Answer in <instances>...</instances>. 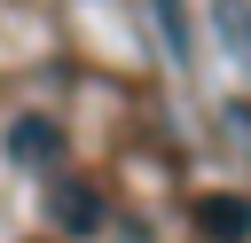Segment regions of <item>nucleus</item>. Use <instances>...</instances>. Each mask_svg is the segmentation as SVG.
Instances as JSON below:
<instances>
[{"instance_id":"nucleus-2","label":"nucleus","mask_w":251,"mask_h":243,"mask_svg":"<svg viewBox=\"0 0 251 243\" xmlns=\"http://www.w3.org/2000/svg\"><path fill=\"white\" fill-rule=\"evenodd\" d=\"M55 219H63L71 235H94V227H102V196H94L86 180H63V188H55Z\"/></svg>"},{"instance_id":"nucleus-5","label":"nucleus","mask_w":251,"mask_h":243,"mask_svg":"<svg viewBox=\"0 0 251 243\" xmlns=\"http://www.w3.org/2000/svg\"><path fill=\"white\" fill-rule=\"evenodd\" d=\"M220 24H227V47L251 63V16H243V0H220Z\"/></svg>"},{"instance_id":"nucleus-1","label":"nucleus","mask_w":251,"mask_h":243,"mask_svg":"<svg viewBox=\"0 0 251 243\" xmlns=\"http://www.w3.org/2000/svg\"><path fill=\"white\" fill-rule=\"evenodd\" d=\"M188 212H196V227H204L212 243H251V196H235V188H204Z\"/></svg>"},{"instance_id":"nucleus-4","label":"nucleus","mask_w":251,"mask_h":243,"mask_svg":"<svg viewBox=\"0 0 251 243\" xmlns=\"http://www.w3.org/2000/svg\"><path fill=\"white\" fill-rule=\"evenodd\" d=\"M149 8H157V31H165V55L188 71V55H196V39H188V8H180V0H149Z\"/></svg>"},{"instance_id":"nucleus-3","label":"nucleus","mask_w":251,"mask_h":243,"mask_svg":"<svg viewBox=\"0 0 251 243\" xmlns=\"http://www.w3.org/2000/svg\"><path fill=\"white\" fill-rule=\"evenodd\" d=\"M8 149H16L24 165H47V157L63 149V133H55L47 118H16V133H8Z\"/></svg>"}]
</instances>
